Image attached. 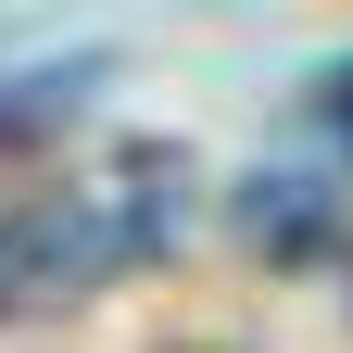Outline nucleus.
<instances>
[{
    "instance_id": "f257e3e1",
    "label": "nucleus",
    "mask_w": 353,
    "mask_h": 353,
    "mask_svg": "<svg viewBox=\"0 0 353 353\" xmlns=\"http://www.w3.org/2000/svg\"><path fill=\"white\" fill-rule=\"evenodd\" d=\"M176 202H190V164L176 152H114L76 190L13 202L0 214V328L13 316H63V303L139 278L152 252H176Z\"/></svg>"
},
{
    "instance_id": "f03ea898",
    "label": "nucleus",
    "mask_w": 353,
    "mask_h": 353,
    "mask_svg": "<svg viewBox=\"0 0 353 353\" xmlns=\"http://www.w3.org/2000/svg\"><path fill=\"white\" fill-rule=\"evenodd\" d=\"M88 88H101V51H76V63H38V76H0V139H38V126H63Z\"/></svg>"
},
{
    "instance_id": "7ed1b4c3",
    "label": "nucleus",
    "mask_w": 353,
    "mask_h": 353,
    "mask_svg": "<svg viewBox=\"0 0 353 353\" xmlns=\"http://www.w3.org/2000/svg\"><path fill=\"white\" fill-rule=\"evenodd\" d=\"M316 126L353 152V63H328V76H316Z\"/></svg>"
}]
</instances>
